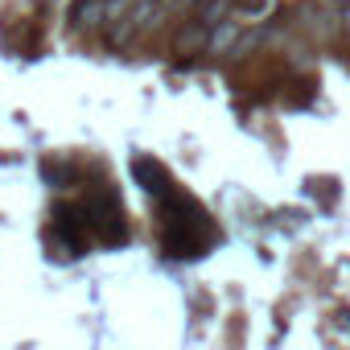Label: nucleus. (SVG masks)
<instances>
[{"label": "nucleus", "instance_id": "nucleus-4", "mask_svg": "<svg viewBox=\"0 0 350 350\" xmlns=\"http://www.w3.org/2000/svg\"><path fill=\"white\" fill-rule=\"evenodd\" d=\"M239 38H243V25H239V17H231V21L215 25V29H211V54H231V50L239 46Z\"/></svg>", "mask_w": 350, "mask_h": 350}, {"label": "nucleus", "instance_id": "nucleus-7", "mask_svg": "<svg viewBox=\"0 0 350 350\" xmlns=\"http://www.w3.org/2000/svg\"><path fill=\"white\" fill-rule=\"evenodd\" d=\"M342 33H350V0H342Z\"/></svg>", "mask_w": 350, "mask_h": 350}, {"label": "nucleus", "instance_id": "nucleus-6", "mask_svg": "<svg viewBox=\"0 0 350 350\" xmlns=\"http://www.w3.org/2000/svg\"><path fill=\"white\" fill-rule=\"evenodd\" d=\"M276 5V0H235V17H260Z\"/></svg>", "mask_w": 350, "mask_h": 350}, {"label": "nucleus", "instance_id": "nucleus-1", "mask_svg": "<svg viewBox=\"0 0 350 350\" xmlns=\"http://www.w3.org/2000/svg\"><path fill=\"white\" fill-rule=\"evenodd\" d=\"M297 29L313 42H334L342 33V0H305L297 9Z\"/></svg>", "mask_w": 350, "mask_h": 350}, {"label": "nucleus", "instance_id": "nucleus-2", "mask_svg": "<svg viewBox=\"0 0 350 350\" xmlns=\"http://www.w3.org/2000/svg\"><path fill=\"white\" fill-rule=\"evenodd\" d=\"M75 29H87V33H95V29H107L111 25V5L107 0H79V9H75Z\"/></svg>", "mask_w": 350, "mask_h": 350}, {"label": "nucleus", "instance_id": "nucleus-5", "mask_svg": "<svg viewBox=\"0 0 350 350\" xmlns=\"http://www.w3.org/2000/svg\"><path fill=\"white\" fill-rule=\"evenodd\" d=\"M231 17H235V0H202V5H198V21H202L206 29L231 21Z\"/></svg>", "mask_w": 350, "mask_h": 350}, {"label": "nucleus", "instance_id": "nucleus-3", "mask_svg": "<svg viewBox=\"0 0 350 350\" xmlns=\"http://www.w3.org/2000/svg\"><path fill=\"white\" fill-rule=\"evenodd\" d=\"M202 50H211V29L202 21L178 25V33H173V54H202Z\"/></svg>", "mask_w": 350, "mask_h": 350}]
</instances>
